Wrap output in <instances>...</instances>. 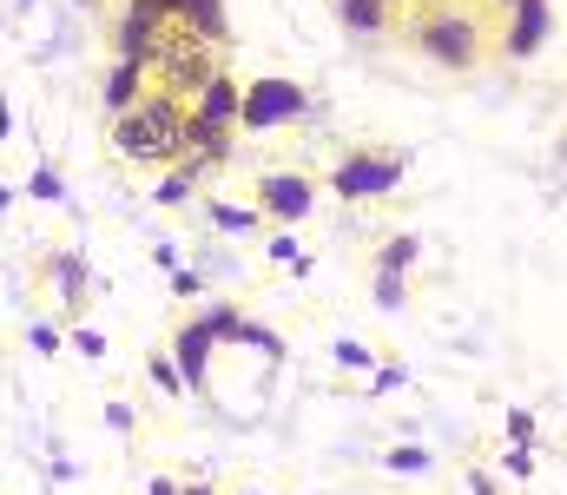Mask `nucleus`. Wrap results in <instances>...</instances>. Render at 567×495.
Returning a JSON list of instances; mask_svg holds the SVG:
<instances>
[{
  "mask_svg": "<svg viewBox=\"0 0 567 495\" xmlns=\"http://www.w3.org/2000/svg\"><path fill=\"white\" fill-rule=\"evenodd\" d=\"M396 40L435 60L442 73H482L495 53H508V27L495 0H403Z\"/></svg>",
  "mask_w": 567,
  "mask_h": 495,
  "instance_id": "obj_1",
  "label": "nucleus"
},
{
  "mask_svg": "<svg viewBox=\"0 0 567 495\" xmlns=\"http://www.w3.org/2000/svg\"><path fill=\"white\" fill-rule=\"evenodd\" d=\"M185 126H192V106L152 93V100H140L133 113L113 120V153H120L126 165H172V159L192 153V146H185Z\"/></svg>",
  "mask_w": 567,
  "mask_h": 495,
  "instance_id": "obj_2",
  "label": "nucleus"
},
{
  "mask_svg": "<svg viewBox=\"0 0 567 495\" xmlns=\"http://www.w3.org/2000/svg\"><path fill=\"white\" fill-rule=\"evenodd\" d=\"M212 80H218V47L205 33H192V27H172L165 47H158V60H152V93L192 106Z\"/></svg>",
  "mask_w": 567,
  "mask_h": 495,
  "instance_id": "obj_3",
  "label": "nucleus"
},
{
  "mask_svg": "<svg viewBox=\"0 0 567 495\" xmlns=\"http://www.w3.org/2000/svg\"><path fill=\"white\" fill-rule=\"evenodd\" d=\"M303 106V86H290V80H258L251 93H245V126H278Z\"/></svg>",
  "mask_w": 567,
  "mask_h": 495,
  "instance_id": "obj_4",
  "label": "nucleus"
},
{
  "mask_svg": "<svg viewBox=\"0 0 567 495\" xmlns=\"http://www.w3.org/2000/svg\"><path fill=\"white\" fill-rule=\"evenodd\" d=\"M271 218H303L310 212V178L303 172H271V178H258V192H251Z\"/></svg>",
  "mask_w": 567,
  "mask_h": 495,
  "instance_id": "obj_5",
  "label": "nucleus"
},
{
  "mask_svg": "<svg viewBox=\"0 0 567 495\" xmlns=\"http://www.w3.org/2000/svg\"><path fill=\"white\" fill-rule=\"evenodd\" d=\"M548 33V0H522L515 20H508V60H528Z\"/></svg>",
  "mask_w": 567,
  "mask_h": 495,
  "instance_id": "obj_6",
  "label": "nucleus"
},
{
  "mask_svg": "<svg viewBox=\"0 0 567 495\" xmlns=\"http://www.w3.org/2000/svg\"><path fill=\"white\" fill-rule=\"evenodd\" d=\"M337 20H350V27H363V33H396L403 0H337Z\"/></svg>",
  "mask_w": 567,
  "mask_h": 495,
  "instance_id": "obj_7",
  "label": "nucleus"
},
{
  "mask_svg": "<svg viewBox=\"0 0 567 495\" xmlns=\"http://www.w3.org/2000/svg\"><path fill=\"white\" fill-rule=\"evenodd\" d=\"M396 178V159H357V165H337V192L357 198V192H383Z\"/></svg>",
  "mask_w": 567,
  "mask_h": 495,
  "instance_id": "obj_8",
  "label": "nucleus"
}]
</instances>
